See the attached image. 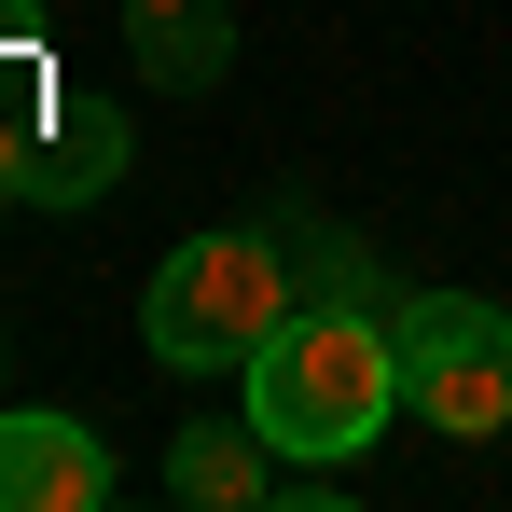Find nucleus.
I'll return each mask as SVG.
<instances>
[{"label":"nucleus","mask_w":512,"mask_h":512,"mask_svg":"<svg viewBox=\"0 0 512 512\" xmlns=\"http://www.w3.org/2000/svg\"><path fill=\"white\" fill-rule=\"evenodd\" d=\"M388 333H402V416H429L443 443H499L512 429V305L416 291Z\"/></svg>","instance_id":"7ed1b4c3"},{"label":"nucleus","mask_w":512,"mask_h":512,"mask_svg":"<svg viewBox=\"0 0 512 512\" xmlns=\"http://www.w3.org/2000/svg\"><path fill=\"white\" fill-rule=\"evenodd\" d=\"M14 42H42V0H0V56H14Z\"/></svg>","instance_id":"1a4fd4ad"},{"label":"nucleus","mask_w":512,"mask_h":512,"mask_svg":"<svg viewBox=\"0 0 512 512\" xmlns=\"http://www.w3.org/2000/svg\"><path fill=\"white\" fill-rule=\"evenodd\" d=\"M111 499V443L84 416H0V512H97Z\"/></svg>","instance_id":"39448f33"},{"label":"nucleus","mask_w":512,"mask_h":512,"mask_svg":"<svg viewBox=\"0 0 512 512\" xmlns=\"http://www.w3.org/2000/svg\"><path fill=\"white\" fill-rule=\"evenodd\" d=\"M277 236H291V263H305V305H374V263H360V236H333V222H305V208H277Z\"/></svg>","instance_id":"6e6552de"},{"label":"nucleus","mask_w":512,"mask_h":512,"mask_svg":"<svg viewBox=\"0 0 512 512\" xmlns=\"http://www.w3.org/2000/svg\"><path fill=\"white\" fill-rule=\"evenodd\" d=\"M236 402L277 457H360L374 429L402 416V333L374 319V305H291L277 333L250 346V374H236Z\"/></svg>","instance_id":"f257e3e1"},{"label":"nucleus","mask_w":512,"mask_h":512,"mask_svg":"<svg viewBox=\"0 0 512 512\" xmlns=\"http://www.w3.org/2000/svg\"><path fill=\"white\" fill-rule=\"evenodd\" d=\"M0 194H28V153H14V139H0Z\"/></svg>","instance_id":"9d476101"},{"label":"nucleus","mask_w":512,"mask_h":512,"mask_svg":"<svg viewBox=\"0 0 512 512\" xmlns=\"http://www.w3.org/2000/svg\"><path fill=\"white\" fill-rule=\"evenodd\" d=\"M305 305V263L277 222H236V236H180L139 291V333L167 374H250V346Z\"/></svg>","instance_id":"f03ea898"},{"label":"nucleus","mask_w":512,"mask_h":512,"mask_svg":"<svg viewBox=\"0 0 512 512\" xmlns=\"http://www.w3.org/2000/svg\"><path fill=\"white\" fill-rule=\"evenodd\" d=\"M14 153H28V194H42V208H97V194L125 180L139 139H125V111H111V97L42 84V111H28V139H14Z\"/></svg>","instance_id":"20e7f679"},{"label":"nucleus","mask_w":512,"mask_h":512,"mask_svg":"<svg viewBox=\"0 0 512 512\" xmlns=\"http://www.w3.org/2000/svg\"><path fill=\"white\" fill-rule=\"evenodd\" d=\"M125 56H139V84L208 97L222 56H236V14H222V0H125Z\"/></svg>","instance_id":"423d86ee"},{"label":"nucleus","mask_w":512,"mask_h":512,"mask_svg":"<svg viewBox=\"0 0 512 512\" xmlns=\"http://www.w3.org/2000/svg\"><path fill=\"white\" fill-rule=\"evenodd\" d=\"M167 485H180V499H194V512H250V499H277L291 471H277V443H263L250 416H208V429H180Z\"/></svg>","instance_id":"0eeeda50"}]
</instances>
